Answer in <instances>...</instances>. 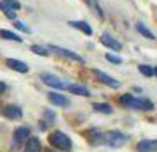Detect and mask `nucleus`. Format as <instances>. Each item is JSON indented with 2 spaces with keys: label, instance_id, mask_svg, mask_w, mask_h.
<instances>
[{
  "label": "nucleus",
  "instance_id": "1",
  "mask_svg": "<svg viewBox=\"0 0 157 152\" xmlns=\"http://www.w3.org/2000/svg\"><path fill=\"white\" fill-rule=\"evenodd\" d=\"M120 104L127 106V108H132V110H143V111H148V110L154 108V104L148 99H138V97H134V95H131V94L122 95Z\"/></svg>",
  "mask_w": 157,
  "mask_h": 152
},
{
  "label": "nucleus",
  "instance_id": "2",
  "mask_svg": "<svg viewBox=\"0 0 157 152\" xmlns=\"http://www.w3.org/2000/svg\"><path fill=\"white\" fill-rule=\"evenodd\" d=\"M50 143L53 145V147L60 149V150H65V152H69L72 149L71 138L67 136L65 133H62V131H55V133H51L50 134Z\"/></svg>",
  "mask_w": 157,
  "mask_h": 152
},
{
  "label": "nucleus",
  "instance_id": "3",
  "mask_svg": "<svg viewBox=\"0 0 157 152\" xmlns=\"http://www.w3.org/2000/svg\"><path fill=\"white\" fill-rule=\"evenodd\" d=\"M125 142H127V136H125V134H122L120 131H111V133H108L106 140H104V143L109 145V147H115V149L124 147Z\"/></svg>",
  "mask_w": 157,
  "mask_h": 152
},
{
  "label": "nucleus",
  "instance_id": "4",
  "mask_svg": "<svg viewBox=\"0 0 157 152\" xmlns=\"http://www.w3.org/2000/svg\"><path fill=\"white\" fill-rule=\"evenodd\" d=\"M48 48H50L51 51H55L57 55H60V57H64V58H69V60H74V62H79V64H83V62H85L81 55H78V53H74V51H71V50H65V48H60V46H57V44H50Z\"/></svg>",
  "mask_w": 157,
  "mask_h": 152
},
{
  "label": "nucleus",
  "instance_id": "5",
  "mask_svg": "<svg viewBox=\"0 0 157 152\" xmlns=\"http://www.w3.org/2000/svg\"><path fill=\"white\" fill-rule=\"evenodd\" d=\"M41 80H43L48 87H53V88H67V85H69V83L62 81L58 76L50 74V72H44V74H41Z\"/></svg>",
  "mask_w": 157,
  "mask_h": 152
},
{
  "label": "nucleus",
  "instance_id": "6",
  "mask_svg": "<svg viewBox=\"0 0 157 152\" xmlns=\"http://www.w3.org/2000/svg\"><path fill=\"white\" fill-rule=\"evenodd\" d=\"M94 72H95V76H97V78L104 83V85H108V87H111V88H120V81H117L115 78H111L109 74L99 71V69H95Z\"/></svg>",
  "mask_w": 157,
  "mask_h": 152
},
{
  "label": "nucleus",
  "instance_id": "7",
  "mask_svg": "<svg viewBox=\"0 0 157 152\" xmlns=\"http://www.w3.org/2000/svg\"><path fill=\"white\" fill-rule=\"evenodd\" d=\"M101 43L104 44L106 48H109V50H113V51H120L122 50V44L115 39V37H111L109 34H102L101 36Z\"/></svg>",
  "mask_w": 157,
  "mask_h": 152
},
{
  "label": "nucleus",
  "instance_id": "8",
  "mask_svg": "<svg viewBox=\"0 0 157 152\" xmlns=\"http://www.w3.org/2000/svg\"><path fill=\"white\" fill-rule=\"evenodd\" d=\"M136 149L140 152H157V140H141Z\"/></svg>",
  "mask_w": 157,
  "mask_h": 152
},
{
  "label": "nucleus",
  "instance_id": "9",
  "mask_svg": "<svg viewBox=\"0 0 157 152\" xmlns=\"http://www.w3.org/2000/svg\"><path fill=\"white\" fill-rule=\"evenodd\" d=\"M29 136H30L29 127H18V129L14 131V140H16L14 147H18V145L23 143V142H29Z\"/></svg>",
  "mask_w": 157,
  "mask_h": 152
},
{
  "label": "nucleus",
  "instance_id": "10",
  "mask_svg": "<svg viewBox=\"0 0 157 152\" xmlns=\"http://www.w3.org/2000/svg\"><path fill=\"white\" fill-rule=\"evenodd\" d=\"M6 64H7L11 69H14V71H18V72H29V65L25 64V62H21V60L7 58V60H6Z\"/></svg>",
  "mask_w": 157,
  "mask_h": 152
},
{
  "label": "nucleus",
  "instance_id": "11",
  "mask_svg": "<svg viewBox=\"0 0 157 152\" xmlns=\"http://www.w3.org/2000/svg\"><path fill=\"white\" fill-rule=\"evenodd\" d=\"M48 99H50L55 106H67V104H69V99L64 97L62 94H57V92H50V94H48Z\"/></svg>",
  "mask_w": 157,
  "mask_h": 152
},
{
  "label": "nucleus",
  "instance_id": "12",
  "mask_svg": "<svg viewBox=\"0 0 157 152\" xmlns=\"http://www.w3.org/2000/svg\"><path fill=\"white\" fill-rule=\"evenodd\" d=\"M43 150V145H41V142L37 140V138H29V142H27V145H25V152H41Z\"/></svg>",
  "mask_w": 157,
  "mask_h": 152
},
{
  "label": "nucleus",
  "instance_id": "13",
  "mask_svg": "<svg viewBox=\"0 0 157 152\" xmlns=\"http://www.w3.org/2000/svg\"><path fill=\"white\" fill-rule=\"evenodd\" d=\"M4 115L7 117V119H21V110L18 108V106H13V104H9L4 108Z\"/></svg>",
  "mask_w": 157,
  "mask_h": 152
},
{
  "label": "nucleus",
  "instance_id": "14",
  "mask_svg": "<svg viewBox=\"0 0 157 152\" xmlns=\"http://www.w3.org/2000/svg\"><path fill=\"white\" fill-rule=\"evenodd\" d=\"M65 90H69L71 94H76V95H85V97L90 95V90L86 87H83V85H67Z\"/></svg>",
  "mask_w": 157,
  "mask_h": 152
},
{
  "label": "nucleus",
  "instance_id": "15",
  "mask_svg": "<svg viewBox=\"0 0 157 152\" xmlns=\"http://www.w3.org/2000/svg\"><path fill=\"white\" fill-rule=\"evenodd\" d=\"M69 25L74 27V29L81 30V32H85L86 36H92V27H90L88 23H85V21H69Z\"/></svg>",
  "mask_w": 157,
  "mask_h": 152
},
{
  "label": "nucleus",
  "instance_id": "16",
  "mask_svg": "<svg viewBox=\"0 0 157 152\" xmlns=\"http://www.w3.org/2000/svg\"><path fill=\"white\" fill-rule=\"evenodd\" d=\"M0 37H2V39H7V41H16V43H21V41H23L18 34L11 32V30H6V29L0 30Z\"/></svg>",
  "mask_w": 157,
  "mask_h": 152
},
{
  "label": "nucleus",
  "instance_id": "17",
  "mask_svg": "<svg viewBox=\"0 0 157 152\" xmlns=\"http://www.w3.org/2000/svg\"><path fill=\"white\" fill-rule=\"evenodd\" d=\"M136 30H138L143 37L150 39V41H154V39H155V34H154V32H150V30L145 27V23H136Z\"/></svg>",
  "mask_w": 157,
  "mask_h": 152
},
{
  "label": "nucleus",
  "instance_id": "18",
  "mask_svg": "<svg viewBox=\"0 0 157 152\" xmlns=\"http://www.w3.org/2000/svg\"><path fill=\"white\" fill-rule=\"evenodd\" d=\"M0 11H2L4 14H6V18L13 20V21L16 20V11H14V9H11V7H9V6L6 4V2H0Z\"/></svg>",
  "mask_w": 157,
  "mask_h": 152
},
{
  "label": "nucleus",
  "instance_id": "19",
  "mask_svg": "<svg viewBox=\"0 0 157 152\" xmlns=\"http://www.w3.org/2000/svg\"><path fill=\"white\" fill-rule=\"evenodd\" d=\"M94 110L99 111V113H106V115H109V113L113 111V108H111L109 104H104V103H95V104H94Z\"/></svg>",
  "mask_w": 157,
  "mask_h": 152
},
{
  "label": "nucleus",
  "instance_id": "20",
  "mask_svg": "<svg viewBox=\"0 0 157 152\" xmlns=\"http://www.w3.org/2000/svg\"><path fill=\"white\" fill-rule=\"evenodd\" d=\"M85 2H86V6L92 9V11H94V13H95L97 16H99V18H102V11H101L99 2H97V0H85Z\"/></svg>",
  "mask_w": 157,
  "mask_h": 152
},
{
  "label": "nucleus",
  "instance_id": "21",
  "mask_svg": "<svg viewBox=\"0 0 157 152\" xmlns=\"http://www.w3.org/2000/svg\"><path fill=\"white\" fill-rule=\"evenodd\" d=\"M138 69H140V72H141V74H145V76H154V69H152L150 65L140 64V65H138Z\"/></svg>",
  "mask_w": 157,
  "mask_h": 152
},
{
  "label": "nucleus",
  "instance_id": "22",
  "mask_svg": "<svg viewBox=\"0 0 157 152\" xmlns=\"http://www.w3.org/2000/svg\"><path fill=\"white\" fill-rule=\"evenodd\" d=\"M30 50L34 51V53H37V55H43V57H48V55H50V51H46L43 46H39V44H34Z\"/></svg>",
  "mask_w": 157,
  "mask_h": 152
},
{
  "label": "nucleus",
  "instance_id": "23",
  "mask_svg": "<svg viewBox=\"0 0 157 152\" xmlns=\"http://www.w3.org/2000/svg\"><path fill=\"white\" fill-rule=\"evenodd\" d=\"M106 60L108 62H111V64H122V58L118 57V55H113V53H108Z\"/></svg>",
  "mask_w": 157,
  "mask_h": 152
},
{
  "label": "nucleus",
  "instance_id": "24",
  "mask_svg": "<svg viewBox=\"0 0 157 152\" xmlns=\"http://www.w3.org/2000/svg\"><path fill=\"white\" fill-rule=\"evenodd\" d=\"M6 4H7L11 9H14V11H18V9H21V6H20V2L18 0H4Z\"/></svg>",
  "mask_w": 157,
  "mask_h": 152
},
{
  "label": "nucleus",
  "instance_id": "25",
  "mask_svg": "<svg viewBox=\"0 0 157 152\" xmlns=\"http://www.w3.org/2000/svg\"><path fill=\"white\" fill-rule=\"evenodd\" d=\"M14 27H16V29H20V30H23V32H29V27H27V25H23L21 21H18V20H14Z\"/></svg>",
  "mask_w": 157,
  "mask_h": 152
},
{
  "label": "nucleus",
  "instance_id": "26",
  "mask_svg": "<svg viewBox=\"0 0 157 152\" xmlns=\"http://www.w3.org/2000/svg\"><path fill=\"white\" fill-rule=\"evenodd\" d=\"M6 83H2V81H0V94H4V92H6Z\"/></svg>",
  "mask_w": 157,
  "mask_h": 152
},
{
  "label": "nucleus",
  "instance_id": "27",
  "mask_svg": "<svg viewBox=\"0 0 157 152\" xmlns=\"http://www.w3.org/2000/svg\"><path fill=\"white\" fill-rule=\"evenodd\" d=\"M154 74H155V76H157V67H155V69H154Z\"/></svg>",
  "mask_w": 157,
  "mask_h": 152
}]
</instances>
